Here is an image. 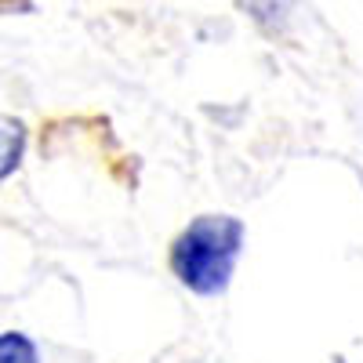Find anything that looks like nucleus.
Wrapping results in <instances>:
<instances>
[{"mask_svg": "<svg viewBox=\"0 0 363 363\" xmlns=\"http://www.w3.org/2000/svg\"><path fill=\"white\" fill-rule=\"evenodd\" d=\"M240 251L244 222L233 215H200L171 244V272L200 298H215L229 287Z\"/></svg>", "mask_w": 363, "mask_h": 363, "instance_id": "obj_1", "label": "nucleus"}, {"mask_svg": "<svg viewBox=\"0 0 363 363\" xmlns=\"http://www.w3.org/2000/svg\"><path fill=\"white\" fill-rule=\"evenodd\" d=\"M0 363H40V356H37V345L22 330H4V338H0Z\"/></svg>", "mask_w": 363, "mask_h": 363, "instance_id": "obj_2", "label": "nucleus"}, {"mask_svg": "<svg viewBox=\"0 0 363 363\" xmlns=\"http://www.w3.org/2000/svg\"><path fill=\"white\" fill-rule=\"evenodd\" d=\"M22 149H26V131L18 120L4 116V164H0V174L11 178V171L22 164Z\"/></svg>", "mask_w": 363, "mask_h": 363, "instance_id": "obj_3", "label": "nucleus"}]
</instances>
